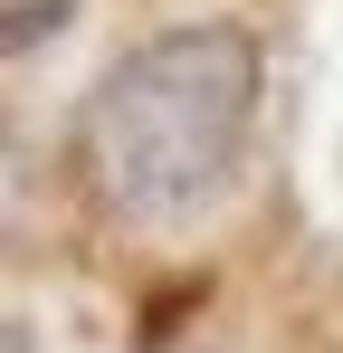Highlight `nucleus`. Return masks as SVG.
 <instances>
[{
  "label": "nucleus",
  "mask_w": 343,
  "mask_h": 353,
  "mask_svg": "<svg viewBox=\"0 0 343 353\" xmlns=\"http://www.w3.org/2000/svg\"><path fill=\"white\" fill-rule=\"evenodd\" d=\"M258 77L267 58L238 19H191V29L124 48L86 96V163L105 181V201L134 220L200 210L248 153Z\"/></svg>",
  "instance_id": "f257e3e1"
}]
</instances>
